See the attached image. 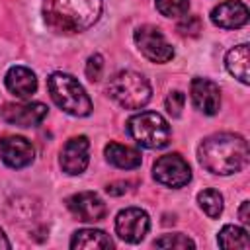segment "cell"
Here are the masks:
<instances>
[{"label": "cell", "instance_id": "1", "mask_svg": "<svg viewBox=\"0 0 250 250\" xmlns=\"http://www.w3.org/2000/svg\"><path fill=\"white\" fill-rule=\"evenodd\" d=\"M197 158L205 170L219 176H229L246 166L248 143L236 133H215L201 141Z\"/></svg>", "mask_w": 250, "mask_h": 250}, {"label": "cell", "instance_id": "2", "mask_svg": "<svg viewBox=\"0 0 250 250\" xmlns=\"http://www.w3.org/2000/svg\"><path fill=\"white\" fill-rule=\"evenodd\" d=\"M102 8V0H45L43 18L59 33H78L98 21Z\"/></svg>", "mask_w": 250, "mask_h": 250}, {"label": "cell", "instance_id": "3", "mask_svg": "<svg viewBox=\"0 0 250 250\" xmlns=\"http://www.w3.org/2000/svg\"><path fill=\"white\" fill-rule=\"evenodd\" d=\"M49 94L53 102L66 113L74 117H86L92 113V102L82 88V84L66 72H53L47 80Z\"/></svg>", "mask_w": 250, "mask_h": 250}, {"label": "cell", "instance_id": "4", "mask_svg": "<svg viewBox=\"0 0 250 250\" xmlns=\"http://www.w3.org/2000/svg\"><path fill=\"white\" fill-rule=\"evenodd\" d=\"M107 94L125 109H139L148 104L152 88L143 74L135 70H121L111 76Z\"/></svg>", "mask_w": 250, "mask_h": 250}, {"label": "cell", "instance_id": "5", "mask_svg": "<svg viewBox=\"0 0 250 250\" xmlns=\"http://www.w3.org/2000/svg\"><path fill=\"white\" fill-rule=\"evenodd\" d=\"M127 131L145 148H164L172 137L168 121L156 111H141L133 115L127 121Z\"/></svg>", "mask_w": 250, "mask_h": 250}, {"label": "cell", "instance_id": "6", "mask_svg": "<svg viewBox=\"0 0 250 250\" xmlns=\"http://www.w3.org/2000/svg\"><path fill=\"white\" fill-rule=\"evenodd\" d=\"M135 43L143 57L150 62H168L174 57L172 45L166 41L162 31L154 25H141L135 31Z\"/></svg>", "mask_w": 250, "mask_h": 250}, {"label": "cell", "instance_id": "7", "mask_svg": "<svg viewBox=\"0 0 250 250\" xmlns=\"http://www.w3.org/2000/svg\"><path fill=\"white\" fill-rule=\"evenodd\" d=\"M152 176L162 186H168V188H184L191 180V170H189V164L178 152H172V154L160 156L154 162Z\"/></svg>", "mask_w": 250, "mask_h": 250}, {"label": "cell", "instance_id": "8", "mask_svg": "<svg viewBox=\"0 0 250 250\" xmlns=\"http://www.w3.org/2000/svg\"><path fill=\"white\" fill-rule=\"evenodd\" d=\"M150 229V219L145 209L139 207H127L117 213L115 217V232L121 240L137 244L141 242Z\"/></svg>", "mask_w": 250, "mask_h": 250}, {"label": "cell", "instance_id": "9", "mask_svg": "<svg viewBox=\"0 0 250 250\" xmlns=\"http://www.w3.org/2000/svg\"><path fill=\"white\" fill-rule=\"evenodd\" d=\"M0 115L6 123L18 127H35L47 117V105L41 102H25V104H4Z\"/></svg>", "mask_w": 250, "mask_h": 250}, {"label": "cell", "instance_id": "10", "mask_svg": "<svg viewBox=\"0 0 250 250\" xmlns=\"http://www.w3.org/2000/svg\"><path fill=\"white\" fill-rule=\"evenodd\" d=\"M66 207L78 221H84V223H98L107 213V207L102 201V197L92 191H80L70 195L66 199Z\"/></svg>", "mask_w": 250, "mask_h": 250}, {"label": "cell", "instance_id": "11", "mask_svg": "<svg viewBox=\"0 0 250 250\" xmlns=\"http://www.w3.org/2000/svg\"><path fill=\"white\" fill-rule=\"evenodd\" d=\"M90 143L84 135L80 137H72L66 141V145L61 150V168L62 172L70 174V176H78L86 170L88 162H90Z\"/></svg>", "mask_w": 250, "mask_h": 250}, {"label": "cell", "instance_id": "12", "mask_svg": "<svg viewBox=\"0 0 250 250\" xmlns=\"http://www.w3.org/2000/svg\"><path fill=\"white\" fill-rule=\"evenodd\" d=\"M0 156L10 168H25L33 162V145L18 135H8L0 139Z\"/></svg>", "mask_w": 250, "mask_h": 250}, {"label": "cell", "instance_id": "13", "mask_svg": "<svg viewBox=\"0 0 250 250\" xmlns=\"http://www.w3.org/2000/svg\"><path fill=\"white\" fill-rule=\"evenodd\" d=\"M189 94H191L193 105L201 113L215 115L219 111V107H221V90L213 80H209V78H193Z\"/></svg>", "mask_w": 250, "mask_h": 250}, {"label": "cell", "instance_id": "14", "mask_svg": "<svg viewBox=\"0 0 250 250\" xmlns=\"http://www.w3.org/2000/svg\"><path fill=\"white\" fill-rule=\"evenodd\" d=\"M211 21L223 29H236L248 21V8L240 0H227L213 8Z\"/></svg>", "mask_w": 250, "mask_h": 250}, {"label": "cell", "instance_id": "15", "mask_svg": "<svg viewBox=\"0 0 250 250\" xmlns=\"http://www.w3.org/2000/svg\"><path fill=\"white\" fill-rule=\"evenodd\" d=\"M6 88L18 98H29L37 90V78L27 66H12L6 72Z\"/></svg>", "mask_w": 250, "mask_h": 250}, {"label": "cell", "instance_id": "16", "mask_svg": "<svg viewBox=\"0 0 250 250\" xmlns=\"http://www.w3.org/2000/svg\"><path fill=\"white\" fill-rule=\"evenodd\" d=\"M104 152H105V160L109 164H113L115 168L133 170V168L141 166V152L131 146H125L119 143H109V145H105Z\"/></svg>", "mask_w": 250, "mask_h": 250}, {"label": "cell", "instance_id": "17", "mask_svg": "<svg viewBox=\"0 0 250 250\" xmlns=\"http://www.w3.org/2000/svg\"><path fill=\"white\" fill-rule=\"evenodd\" d=\"M70 248L74 250H80V248H100V250H109L113 248V240L104 232V230H98V229H82V230H76L70 238Z\"/></svg>", "mask_w": 250, "mask_h": 250}, {"label": "cell", "instance_id": "18", "mask_svg": "<svg viewBox=\"0 0 250 250\" xmlns=\"http://www.w3.org/2000/svg\"><path fill=\"white\" fill-rule=\"evenodd\" d=\"M225 64H227V70L234 78H238L242 84L250 82V78H248V45L246 43L230 49L225 57Z\"/></svg>", "mask_w": 250, "mask_h": 250}, {"label": "cell", "instance_id": "19", "mask_svg": "<svg viewBox=\"0 0 250 250\" xmlns=\"http://www.w3.org/2000/svg\"><path fill=\"white\" fill-rule=\"evenodd\" d=\"M217 242L221 248H250L248 232L236 225H225L217 236Z\"/></svg>", "mask_w": 250, "mask_h": 250}, {"label": "cell", "instance_id": "20", "mask_svg": "<svg viewBox=\"0 0 250 250\" xmlns=\"http://www.w3.org/2000/svg\"><path fill=\"white\" fill-rule=\"evenodd\" d=\"M197 203L199 207L207 213V217L217 219L223 211V195L217 189H203L197 193Z\"/></svg>", "mask_w": 250, "mask_h": 250}, {"label": "cell", "instance_id": "21", "mask_svg": "<svg viewBox=\"0 0 250 250\" xmlns=\"http://www.w3.org/2000/svg\"><path fill=\"white\" fill-rule=\"evenodd\" d=\"M154 246L156 248H182L184 250V248H195V242L182 232H174V234H164V236L156 238Z\"/></svg>", "mask_w": 250, "mask_h": 250}, {"label": "cell", "instance_id": "22", "mask_svg": "<svg viewBox=\"0 0 250 250\" xmlns=\"http://www.w3.org/2000/svg\"><path fill=\"white\" fill-rule=\"evenodd\" d=\"M189 8V0H156V10L166 18L186 16Z\"/></svg>", "mask_w": 250, "mask_h": 250}, {"label": "cell", "instance_id": "23", "mask_svg": "<svg viewBox=\"0 0 250 250\" xmlns=\"http://www.w3.org/2000/svg\"><path fill=\"white\" fill-rule=\"evenodd\" d=\"M178 31L184 37H197L199 31H201V20H199V16H186L178 23Z\"/></svg>", "mask_w": 250, "mask_h": 250}, {"label": "cell", "instance_id": "24", "mask_svg": "<svg viewBox=\"0 0 250 250\" xmlns=\"http://www.w3.org/2000/svg\"><path fill=\"white\" fill-rule=\"evenodd\" d=\"M184 104H186V96L182 92H178V90L176 92H170L166 96V102H164V105H166V109H168V113L172 117H180L182 115Z\"/></svg>", "mask_w": 250, "mask_h": 250}, {"label": "cell", "instance_id": "25", "mask_svg": "<svg viewBox=\"0 0 250 250\" xmlns=\"http://www.w3.org/2000/svg\"><path fill=\"white\" fill-rule=\"evenodd\" d=\"M102 70H104V59H102V55L96 53V55H92V57L88 59V62H86V76H88V80H92V82L100 80Z\"/></svg>", "mask_w": 250, "mask_h": 250}, {"label": "cell", "instance_id": "26", "mask_svg": "<svg viewBox=\"0 0 250 250\" xmlns=\"http://www.w3.org/2000/svg\"><path fill=\"white\" fill-rule=\"evenodd\" d=\"M129 186H131L129 182H115V184H109L105 189L109 195H121L125 191H129Z\"/></svg>", "mask_w": 250, "mask_h": 250}, {"label": "cell", "instance_id": "27", "mask_svg": "<svg viewBox=\"0 0 250 250\" xmlns=\"http://www.w3.org/2000/svg\"><path fill=\"white\" fill-rule=\"evenodd\" d=\"M248 209H250V201H242V205H240V209H238V217H240V221H242L244 225L250 223V213H248Z\"/></svg>", "mask_w": 250, "mask_h": 250}, {"label": "cell", "instance_id": "28", "mask_svg": "<svg viewBox=\"0 0 250 250\" xmlns=\"http://www.w3.org/2000/svg\"><path fill=\"white\" fill-rule=\"evenodd\" d=\"M12 244L8 242V238H6V234H4V230L0 229V250H8Z\"/></svg>", "mask_w": 250, "mask_h": 250}]
</instances>
